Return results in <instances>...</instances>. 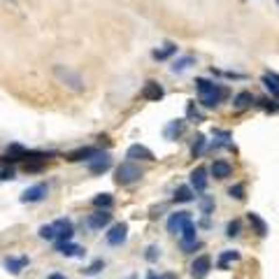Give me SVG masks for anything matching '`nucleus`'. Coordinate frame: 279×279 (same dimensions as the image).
Instances as JSON below:
<instances>
[{"label":"nucleus","instance_id":"ddd939ff","mask_svg":"<svg viewBox=\"0 0 279 279\" xmlns=\"http://www.w3.org/2000/svg\"><path fill=\"white\" fill-rule=\"evenodd\" d=\"M44 195H47V186L44 184H35V186H28L26 191L21 193V203H40Z\"/></svg>","mask_w":279,"mask_h":279},{"label":"nucleus","instance_id":"a211bd4d","mask_svg":"<svg viewBox=\"0 0 279 279\" xmlns=\"http://www.w3.org/2000/svg\"><path fill=\"white\" fill-rule=\"evenodd\" d=\"M191 186H193L195 191H205L207 189V170H205L203 165L191 172Z\"/></svg>","mask_w":279,"mask_h":279},{"label":"nucleus","instance_id":"473e14b6","mask_svg":"<svg viewBox=\"0 0 279 279\" xmlns=\"http://www.w3.org/2000/svg\"><path fill=\"white\" fill-rule=\"evenodd\" d=\"M37 235L42 237V240H56V230H54V226H52V224L40 226V230H37Z\"/></svg>","mask_w":279,"mask_h":279},{"label":"nucleus","instance_id":"0eeeda50","mask_svg":"<svg viewBox=\"0 0 279 279\" xmlns=\"http://www.w3.org/2000/svg\"><path fill=\"white\" fill-rule=\"evenodd\" d=\"M86 168L91 170V174H103V172H107L112 168V158H109L107 151H100L98 156H93L91 161L86 163Z\"/></svg>","mask_w":279,"mask_h":279},{"label":"nucleus","instance_id":"ea45409f","mask_svg":"<svg viewBox=\"0 0 279 279\" xmlns=\"http://www.w3.org/2000/svg\"><path fill=\"white\" fill-rule=\"evenodd\" d=\"M126 279H138V277H135V275H130V277H126Z\"/></svg>","mask_w":279,"mask_h":279},{"label":"nucleus","instance_id":"b1692460","mask_svg":"<svg viewBox=\"0 0 279 279\" xmlns=\"http://www.w3.org/2000/svg\"><path fill=\"white\" fill-rule=\"evenodd\" d=\"M112 205H114L112 193H98L96 198H93V207H96V209H109Z\"/></svg>","mask_w":279,"mask_h":279},{"label":"nucleus","instance_id":"bb28decb","mask_svg":"<svg viewBox=\"0 0 279 279\" xmlns=\"http://www.w3.org/2000/svg\"><path fill=\"white\" fill-rule=\"evenodd\" d=\"M230 261H240V251H235V249H228V251H224V254L219 256V268L228 270V263H230Z\"/></svg>","mask_w":279,"mask_h":279},{"label":"nucleus","instance_id":"2eb2a0df","mask_svg":"<svg viewBox=\"0 0 279 279\" xmlns=\"http://www.w3.org/2000/svg\"><path fill=\"white\" fill-rule=\"evenodd\" d=\"M2 265H5V270H7L10 275H19V272L28 265V256H19V258L7 256L5 261H2Z\"/></svg>","mask_w":279,"mask_h":279},{"label":"nucleus","instance_id":"a19ab883","mask_svg":"<svg viewBox=\"0 0 279 279\" xmlns=\"http://www.w3.org/2000/svg\"><path fill=\"white\" fill-rule=\"evenodd\" d=\"M277 5H279V0H277Z\"/></svg>","mask_w":279,"mask_h":279},{"label":"nucleus","instance_id":"2f4dec72","mask_svg":"<svg viewBox=\"0 0 279 279\" xmlns=\"http://www.w3.org/2000/svg\"><path fill=\"white\" fill-rule=\"evenodd\" d=\"M103 268H105V261H103V258H98V261H93V263H91L88 268H84V275L93 277V275H98V272H100Z\"/></svg>","mask_w":279,"mask_h":279},{"label":"nucleus","instance_id":"f257e3e1","mask_svg":"<svg viewBox=\"0 0 279 279\" xmlns=\"http://www.w3.org/2000/svg\"><path fill=\"white\" fill-rule=\"evenodd\" d=\"M198 86V93H200V103L205 107H216L221 100L226 98V88H221L214 82H207V79H195Z\"/></svg>","mask_w":279,"mask_h":279},{"label":"nucleus","instance_id":"4468645a","mask_svg":"<svg viewBox=\"0 0 279 279\" xmlns=\"http://www.w3.org/2000/svg\"><path fill=\"white\" fill-rule=\"evenodd\" d=\"M100 154V149L98 147H82V149H75V151H70L68 154V161L70 163H79V161H91L93 156H98Z\"/></svg>","mask_w":279,"mask_h":279},{"label":"nucleus","instance_id":"9d476101","mask_svg":"<svg viewBox=\"0 0 279 279\" xmlns=\"http://www.w3.org/2000/svg\"><path fill=\"white\" fill-rule=\"evenodd\" d=\"M126 158H130V161H156L154 151L147 149L144 144H130L128 151H126Z\"/></svg>","mask_w":279,"mask_h":279},{"label":"nucleus","instance_id":"72a5a7b5","mask_svg":"<svg viewBox=\"0 0 279 279\" xmlns=\"http://www.w3.org/2000/svg\"><path fill=\"white\" fill-rule=\"evenodd\" d=\"M158 256H161V247H158V244H149V247H147V254H144V258H147L149 263H154V261H158Z\"/></svg>","mask_w":279,"mask_h":279},{"label":"nucleus","instance_id":"cd10ccee","mask_svg":"<svg viewBox=\"0 0 279 279\" xmlns=\"http://www.w3.org/2000/svg\"><path fill=\"white\" fill-rule=\"evenodd\" d=\"M233 103H235L237 109H247L249 105L254 103V96H251L249 91H242V93H237V96H235V100H233Z\"/></svg>","mask_w":279,"mask_h":279},{"label":"nucleus","instance_id":"a878e982","mask_svg":"<svg viewBox=\"0 0 279 279\" xmlns=\"http://www.w3.org/2000/svg\"><path fill=\"white\" fill-rule=\"evenodd\" d=\"M182 130H184V119H177V121L168 123V128H165V138L174 140L177 135H182Z\"/></svg>","mask_w":279,"mask_h":279},{"label":"nucleus","instance_id":"7c9ffc66","mask_svg":"<svg viewBox=\"0 0 279 279\" xmlns=\"http://www.w3.org/2000/svg\"><path fill=\"white\" fill-rule=\"evenodd\" d=\"M240 228H242V221H240V219L228 221V226H226V235H228V237H237V235H240Z\"/></svg>","mask_w":279,"mask_h":279},{"label":"nucleus","instance_id":"6e6552de","mask_svg":"<svg viewBox=\"0 0 279 279\" xmlns=\"http://www.w3.org/2000/svg\"><path fill=\"white\" fill-rule=\"evenodd\" d=\"M209 270H212V258L207 256V254H203V256H198L193 263H191V277L205 279L209 275Z\"/></svg>","mask_w":279,"mask_h":279},{"label":"nucleus","instance_id":"5701e85b","mask_svg":"<svg viewBox=\"0 0 279 279\" xmlns=\"http://www.w3.org/2000/svg\"><path fill=\"white\" fill-rule=\"evenodd\" d=\"M172 200L174 203H191L193 200V189L191 186H179L174 191V195H172Z\"/></svg>","mask_w":279,"mask_h":279},{"label":"nucleus","instance_id":"7ed1b4c3","mask_svg":"<svg viewBox=\"0 0 279 279\" xmlns=\"http://www.w3.org/2000/svg\"><path fill=\"white\" fill-rule=\"evenodd\" d=\"M114 179H117V184H121V186H128V184L142 179V170H140L133 161H126L117 168V177H114Z\"/></svg>","mask_w":279,"mask_h":279},{"label":"nucleus","instance_id":"f704fd0d","mask_svg":"<svg viewBox=\"0 0 279 279\" xmlns=\"http://www.w3.org/2000/svg\"><path fill=\"white\" fill-rule=\"evenodd\" d=\"M205 142H207V140H205V135H198V138H195V142H193V149H191V154H193V158H195V156H200V154H203V149H205Z\"/></svg>","mask_w":279,"mask_h":279},{"label":"nucleus","instance_id":"39448f33","mask_svg":"<svg viewBox=\"0 0 279 279\" xmlns=\"http://www.w3.org/2000/svg\"><path fill=\"white\" fill-rule=\"evenodd\" d=\"M109 247H119V244H123L126 240H128V224H114L112 228L107 230V235H105Z\"/></svg>","mask_w":279,"mask_h":279},{"label":"nucleus","instance_id":"e433bc0d","mask_svg":"<svg viewBox=\"0 0 279 279\" xmlns=\"http://www.w3.org/2000/svg\"><path fill=\"white\" fill-rule=\"evenodd\" d=\"M147 279H177V277H174V275H154V272H149Z\"/></svg>","mask_w":279,"mask_h":279},{"label":"nucleus","instance_id":"393cba45","mask_svg":"<svg viewBox=\"0 0 279 279\" xmlns=\"http://www.w3.org/2000/svg\"><path fill=\"white\" fill-rule=\"evenodd\" d=\"M172 54H177V44H172V42H168L165 44V47H163V49H156V52H154V58H156V61H165V58H170Z\"/></svg>","mask_w":279,"mask_h":279},{"label":"nucleus","instance_id":"423d86ee","mask_svg":"<svg viewBox=\"0 0 279 279\" xmlns=\"http://www.w3.org/2000/svg\"><path fill=\"white\" fill-rule=\"evenodd\" d=\"M52 226H54L56 237H58L56 244H65V242H70L72 235H75V230H72V221H70V219H56Z\"/></svg>","mask_w":279,"mask_h":279},{"label":"nucleus","instance_id":"9b49d317","mask_svg":"<svg viewBox=\"0 0 279 279\" xmlns=\"http://www.w3.org/2000/svg\"><path fill=\"white\" fill-rule=\"evenodd\" d=\"M191 221V214L189 212H174V214H170V219H168V233H172V235H177V233H182L184 226Z\"/></svg>","mask_w":279,"mask_h":279},{"label":"nucleus","instance_id":"6ab92c4d","mask_svg":"<svg viewBox=\"0 0 279 279\" xmlns=\"http://www.w3.org/2000/svg\"><path fill=\"white\" fill-rule=\"evenodd\" d=\"M28 154H31V151H26L21 144H10V147H7V154H5V161L7 163L23 161V158H28Z\"/></svg>","mask_w":279,"mask_h":279},{"label":"nucleus","instance_id":"4c0bfd02","mask_svg":"<svg viewBox=\"0 0 279 279\" xmlns=\"http://www.w3.org/2000/svg\"><path fill=\"white\" fill-rule=\"evenodd\" d=\"M189 117H195V119H203L200 117V112H198V109L193 107V103H191V105H189Z\"/></svg>","mask_w":279,"mask_h":279},{"label":"nucleus","instance_id":"f3484780","mask_svg":"<svg viewBox=\"0 0 279 279\" xmlns=\"http://www.w3.org/2000/svg\"><path fill=\"white\" fill-rule=\"evenodd\" d=\"M212 177H214V179H226V177H230V174H233V165H230V163L228 161H221V158H219V161H214L212 163Z\"/></svg>","mask_w":279,"mask_h":279},{"label":"nucleus","instance_id":"dca6fc26","mask_svg":"<svg viewBox=\"0 0 279 279\" xmlns=\"http://www.w3.org/2000/svg\"><path fill=\"white\" fill-rule=\"evenodd\" d=\"M56 251L63 254V256H77V258H84L86 256V249L75 244V242H65V244H56Z\"/></svg>","mask_w":279,"mask_h":279},{"label":"nucleus","instance_id":"c85d7f7f","mask_svg":"<svg viewBox=\"0 0 279 279\" xmlns=\"http://www.w3.org/2000/svg\"><path fill=\"white\" fill-rule=\"evenodd\" d=\"M214 198H212V195H203V198H200V212H203L205 216H209L212 214V212H214Z\"/></svg>","mask_w":279,"mask_h":279},{"label":"nucleus","instance_id":"c9c22d12","mask_svg":"<svg viewBox=\"0 0 279 279\" xmlns=\"http://www.w3.org/2000/svg\"><path fill=\"white\" fill-rule=\"evenodd\" d=\"M0 179H5V182H7V179H14V170H7V168H5V170H0Z\"/></svg>","mask_w":279,"mask_h":279},{"label":"nucleus","instance_id":"4be33fe9","mask_svg":"<svg viewBox=\"0 0 279 279\" xmlns=\"http://www.w3.org/2000/svg\"><path fill=\"white\" fill-rule=\"evenodd\" d=\"M193 63H195L193 56H182V58H177V61L170 65V70L174 72V75H182V72H186V70H189Z\"/></svg>","mask_w":279,"mask_h":279},{"label":"nucleus","instance_id":"1a4fd4ad","mask_svg":"<svg viewBox=\"0 0 279 279\" xmlns=\"http://www.w3.org/2000/svg\"><path fill=\"white\" fill-rule=\"evenodd\" d=\"M109 221H112L109 209H96L93 214L86 219V226H88V228H93V230H103L105 226H109Z\"/></svg>","mask_w":279,"mask_h":279},{"label":"nucleus","instance_id":"412c9836","mask_svg":"<svg viewBox=\"0 0 279 279\" xmlns=\"http://www.w3.org/2000/svg\"><path fill=\"white\" fill-rule=\"evenodd\" d=\"M261 82H263V86L270 91V96L279 98V75H275V72H265V75L261 77Z\"/></svg>","mask_w":279,"mask_h":279},{"label":"nucleus","instance_id":"58836bf2","mask_svg":"<svg viewBox=\"0 0 279 279\" xmlns=\"http://www.w3.org/2000/svg\"><path fill=\"white\" fill-rule=\"evenodd\" d=\"M49 279H68V277H65V275H61V272H52V275H49Z\"/></svg>","mask_w":279,"mask_h":279},{"label":"nucleus","instance_id":"f03ea898","mask_svg":"<svg viewBox=\"0 0 279 279\" xmlns=\"http://www.w3.org/2000/svg\"><path fill=\"white\" fill-rule=\"evenodd\" d=\"M54 75H56V79H58L61 84L68 86L70 91H75V93H84L86 84L75 70H70V68H65V65H54Z\"/></svg>","mask_w":279,"mask_h":279},{"label":"nucleus","instance_id":"20e7f679","mask_svg":"<svg viewBox=\"0 0 279 279\" xmlns=\"http://www.w3.org/2000/svg\"><path fill=\"white\" fill-rule=\"evenodd\" d=\"M179 242H182V249L184 254H191V251H195V249H200V240H198V226L193 224V221H189V224L184 226V230L179 233Z\"/></svg>","mask_w":279,"mask_h":279},{"label":"nucleus","instance_id":"c756f323","mask_svg":"<svg viewBox=\"0 0 279 279\" xmlns=\"http://www.w3.org/2000/svg\"><path fill=\"white\" fill-rule=\"evenodd\" d=\"M244 193H247V191H244V184H233V186L228 189V195H230V198H235V200H240V203L247 198Z\"/></svg>","mask_w":279,"mask_h":279},{"label":"nucleus","instance_id":"f8f14e48","mask_svg":"<svg viewBox=\"0 0 279 279\" xmlns=\"http://www.w3.org/2000/svg\"><path fill=\"white\" fill-rule=\"evenodd\" d=\"M163 86L156 82V79H149V82H144V86H142V98L144 100H154V103H158L163 98Z\"/></svg>","mask_w":279,"mask_h":279},{"label":"nucleus","instance_id":"aec40b11","mask_svg":"<svg viewBox=\"0 0 279 279\" xmlns=\"http://www.w3.org/2000/svg\"><path fill=\"white\" fill-rule=\"evenodd\" d=\"M247 219H249V224H251V228H254V233H256L258 237L268 235V224H265V221H263V219H261L256 212H249Z\"/></svg>","mask_w":279,"mask_h":279}]
</instances>
